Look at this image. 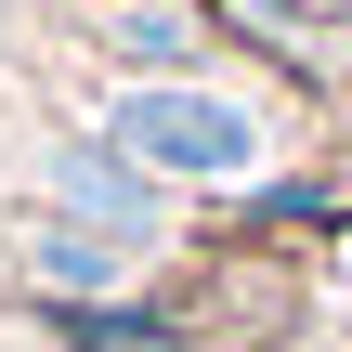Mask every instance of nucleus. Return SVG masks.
Instances as JSON below:
<instances>
[{
  "instance_id": "f257e3e1",
  "label": "nucleus",
  "mask_w": 352,
  "mask_h": 352,
  "mask_svg": "<svg viewBox=\"0 0 352 352\" xmlns=\"http://www.w3.org/2000/svg\"><path fill=\"white\" fill-rule=\"evenodd\" d=\"M104 131H118L144 170H183V183H248V170H261V118L222 104V91H170V78L144 91V78H131V91L104 104Z\"/></svg>"
},
{
  "instance_id": "f03ea898",
  "label": "nucleus",
  "mask_w": 352,
  "mask_h": 352,
  "mask_svg": "<svg viewBox=\"0 0 352 352\" xmlns=\"http://www.w3.org/2000/svg\"><path fill=\"white\" fill-rule=\"evenodd\" d=\"M26 274L65 287V300H118V287H131V248H118L104 222H39V235H26Z\"/></svg>"
},
{
  "instance_id": "7ed1b4c3",
  "label": "nucleus",
  "mask_w": 352,
  "mask_h": 352,
  "mask_svg": "<svg viewBox=\"0 0 352 352\" xmlns=\"http://www.w3.org/2000/svg\"><path fill=\"white\" fill-rule=\"evenodd\" d=\"M52 183H65V196H78V209H91V222H104V235H131V222H144V183H131V170H118V157H65V170H52Z\"/></svg>"
},
{
  "instance_id": "20e7f679",
  "label": "nucleus",
  "mask_w": 352,
  "mask_h": 352,
  "mask_svg": "<svg viewBox=\"0 0 352 352\" xmlns=\"http://www.w3.org/2000/svg\"><path fill=\"white\" fill-rule=\"evenodd\" d=\"M118 52H157V65H170V52H196V13H183V0H157V13H131V26H118Z\"/></svg>"
},
{
  "instance_id": "39448f33",
  "label": "nucleus",
  "mask_w": 352,
  "mask_h": 352,
  "mask_svg": "<svg viewBox=\"0 0 352 352\" xmlns=\"http://www.w3.org/2000/svg\"><path fill=\"white\" fill-rule=\"evenodd\" d=\"M78 340H91V352H183L170 327H118V314H78Z\"/></svg>"
}]
</instances>
